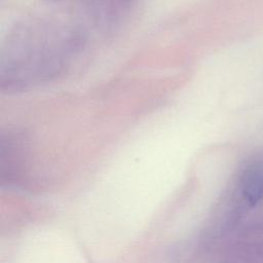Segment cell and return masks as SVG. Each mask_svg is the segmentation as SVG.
I'll return each instance as SVG.
<instances>
[{"label":"cell","mask_w":263,"mask_h":263,"mask_svg":"<svg viewBox=\"0 0 263 263\" xmlns=\"http://www.w3.org/2000/svg\"><path fill=\"white\" fill-rule=\"evenodd\" d=\"M85 45L83 33L57 18L32 16L15 24L0 57L2 90L20 92L60 77Z\"/></svg>","instance_id":"6da1fadb"},{"label":"cell","mask_w":263,"mask_h":263,"mask_svg":"<svg viewBox=\"0 0 263 263\" xmlns=\"http://www.w3.org/2000/svg\"><path fill=\"white\" fill-rule=\"evenodd\" d=\"M243 195L250 204H256L263 198V173L259 170H251L243 179Z\"/></svg>","instance_id":"7a4b0ae2"}]
</instances>
